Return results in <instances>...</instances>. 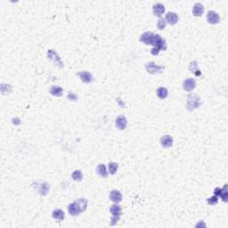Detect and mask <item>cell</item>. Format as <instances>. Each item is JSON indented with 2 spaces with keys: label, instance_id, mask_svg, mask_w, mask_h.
<instances>
[{
  "label": "cell",
  "instance_id": "6da1fadb",
  "mask_svg": "<svg viewBox=\"0 0 228 228\" xmlns=\"http://www.w3.org/2000/svg\"><path fill=\"white\" fill-rule=\"evenodd\" d=\"M140 41L146 45H152L154 47H157L160 50L167 49L166 41L161 37L158 34H154L151 31H146L140 37Z\"/></svg>",
  "mask_w": 228,
  "mask_h": 228
},
{
  "label": "cell",
  "instance_id": "7a4b0ae2",
  "mask_svg": "<svg viewBox=\"0 0 228 228\" xmlns=\"http://www.w3.org/2000/svg\"><path fill=\"white\" fill-rule=\"evenodd\" d=\"M201 104L200 98L197 96L196 94H189L187 96V103H186V108L189 112H192L195 109H197L200 105Z\"/></svg>",
  "mask_w": 228,
  "mask_h": 228
},
{
  "label": "cell",
  "instance_id": "3957f363",
  "mask_svg": "<svg viewBox=\"0 0 228 228\" xmlns=\"http://www.w3.org/2000/svg\"><path fill=\"white\" fill-rule=\"evenodd\" d=\"M110 211L112 214V217L111 218V225L114 226L118 223V221L120 219V216L121 215L122 209H121V206L119 205H112L110 208Z\"/></svg>",
  "mask_w": 228,
  "mask_h": 228
},
{
  "label": "cell",
  "instance_id": "277c9868",
  "mask_svg": "<svg viewBox=\"0 0 228 228\" xmlns=\"http://www.w3.org/2000/svg\"><path fill=\"white\" fill-rule=\"evenodd\" d=\"M145 69L150 74H159V73H161L165 70V67L157 65L153 62H150L145 64Z\"/></svg>",
  "mask_w": 228,
  "mask_h": 228
},
{
  "label": "cell",
  "instance_id": "5b68a950",
  "mask_svg": "<svg viewBox=\"0 0 228 228\" xmlns=\"http://www.w3.org/2000/svg\"><path fill=\"white\" fill-rule=\"evenodd\" d=\"M47 57H48V59H49L50 61H52L55 65H58L60 68H63V67H64V65H63V63H62L60 57H59V55H57L56 52H55V50L53 49L48 50V52H47Z\"/></svg>",
  "mask_w": 228,
  "mask_h": 228
},
{
  "label": "cell",
  "instance_id": "8992f818",
  "mask_svg": "<svg viewBox=\"0 0 228 228\" xmlns=\"http://www.w3.org/2000/svg\"><path fill=\"white\" fill-rule=\"evenodd\" d=\"M207 20L210 24H217L220 21L219 14L215 11H209L207 14Z\"/></svg>",
  "mask_w": 228,
  "mask_h": 228
},
{
  "label": "cell",
  "instance_id": "52a82bcc",
  "mask_svg": "<svg viewBox=\"0 0 228 228\" xmlns=\"http://www.w3.org/2000/svg\"><path fill=\"white\" fill-rule=\"evenodd\" d=\"M196 86V82L193 78H186L185 81L183 82V88L187 92L192 91Z\"/></svg>",
  "mask_w": 228,
  "mask_h": 228
},
{
  "label": "cell",
  "instance_id": "ba28073f",
  "mask_svg": "<svg viewBox=\"0 0 228 228\" xmlns=\"http://www.w3.org/2000/svg\"><path fill=\"white\" fill-rule=\"evenodd\" d=\"M128 124V121L126 119L125 116L123 115H120L119 117H117L116 119V127L119 128L120 130H124Z\"/></svg>",
  "mask_w": 228,
  "mask_h": 228
},
{
  "label": "cell",
  "instance_id": "9c48e42d",
  "mask_svg": "<svg viewBox=\"0 0 228 228\" xmlns=\"http://www.w3.org/2000/svg\"><path fill=\"white\" fill-rule=\"evenodd\" d=\"M160 144L164 148H169L173 145V138L169 135H163L160 138Z\"/></svg>",
  "mask_w": 228,
  "mask_h": 228
},
{
  "label": "cell",
  "instance_id": "30bf717a",
  "mask_svg": "<svg viewBox=\"0 0 228 228\" xmlns=\"http://www.w3.org/2000/svg\"><path fill=\"white\" fill-rule=\"evenodd\" d=\"M68 210H69V213L71 214V216H78L80 212H82L77 201L71 203L68 207Z\"/></svg>",
  "mask_w": 228,
  "mask_h": 228
},
{
  "label": "cell",
  "instance_id": "8fae6325",
  "mask_svg": "<svg viewBox=\"0 0 228 228\" xmlns=\"http://www.w3.org/2000/svg\"><path fill=\"white\" fill-rule=\"evenodd\" d=\"M153 14L155 16H158V17H161V15L164 14L165 12V7H164L163 4L161 3H157L153 6Z\"/></svg>",
  "mask_w": 228,
  "mask_h": 228
},
{
  "label": "cell",
  "instance_id": "7c38bea8",
  "mask_svg": "<svg viewBox=\"0 0 228 228\" xmlns=\"http://www.w3.org/2000/svg\"><path fill=\"white\" fill-rule=\"evenodd\" d=\"M78 75L79 76L80 79L84 82V83H90L93 80V75L88 72V71H81V72H78Z\"/></svg>",
  "mask_w": 228,
  "mask_h": 228
},
{
  "label": "cell",
  "instance_id": "4fadbf2b",
  "mask_svg": "<svg viewBox=\"0 0 228 228\" xmlns=\"http://www.w3.org/2000/svg\"><path fill=\"white\" fill-rule=\"evenodd\" d=\"M110 200L113 201L114 203H119L122 200V195L120 191L118 190H112L110 193Z\"/></svg>",
  "mask_w": 228,
  "mask_h": 228
},
{
  "label": "cell",
  "instance_id": "5bb4252c",
  "mask_svg": "<svg viewBox=\"0 0 228 228\" xmlns=\"http://www.w3.org/2000/svg\"><path fill=\"white\" fill-rule=\"evenodd\" d=\"M204 12V7L201 3H196L194 6H193V8H192V14L196 17H199V16H201V14H203Z\"/></svg>",
  "mask_w": 228,
  "mask_h": 228
},
{
  "label": "cell",
  "instance_id": "9a60e30c",
  "mask_svg": "<svg viewBox=\"0 0 228 228\" xmlns=\"http://www.w3.org/2000/svg\"><path fill=\"white\" fill-rule=\"evenodd\" d=\"M166 21L169 23L170 25H174L178 21V16L176 13L173 12H169L166 15Z\"/></svg>",
  "mask_w": 228,
  "mask_h": 228
},
{
  "label": "cell",
  "instance_id": "2e32d148",
  "mask_svg": "<svg viewBox=\"0 0 228 228\" xmlns=\"http://www.w3.org/2000/svg\"><path fill=\"white\" fill-rule=\"evenodd\" d=\"M49 92L51 94L55 95V96H62L63 95V93L64 90L61 86H53L51 88H50Z\"/></svg>",
  "mask_w": 228,
  "mask_h": 228
},
{
  "label": "cell",
  "instance_id": "e0dca14e",
  "mask_svg": "<svg viewBox=\"0 0 228 228\" xmlns=\"http://www.w3.org/2000/svg\"><path fill=\"white\" fill-rule=\"evenodd\" d=\"M189 70L191 71L192 73H193L195 76H200L201 75V72L200 71L199 69H198V64H197V62L196 61H193L192 62L190 65H189Z\"/></svg>",
  "mask_w": 228,
  "mask_h": 228
},
{
  "label": "cell",
  "instance_id": "ac0fdd59",
  "mask_svg": "<svg viewBox=\"0 0 228 228\" xmlns=\"http://www.w3.org/2000/svg\"><path fill=\"white\" fill-rule=\"evenodd\" d=\"M52 216H53V217H54L55 219H56V220L63 221L64 219V212L62 210V209H60V208L55 209V210L53 211V213H52Z\"/></svg>",
  "mask_w": 228,
  "mask_h": 228
},
{
  "label": "cell",
  "instance_id": "d6986e66",
  "mask_svg": "<svg viewBox=\"0 0 228 228\" xmlns=\"http://www.w3.org/2000/svg\"><path fill=\"white\" fill-rule=\"evenodd\" d=\"M96 172H97V174H98L99 176L103 177V178H106L107 177H108L106 167H105V165H103V164H100V165L97 166V168H96Z\"/></svg>",
  "mask_w": 228,
  "mask_h": 228
},
{
  "label": "cell",
  "instance_id": "ffe728a7",
  "mask_svg": "<svg viewBox=\"0 0 228 228\" xmlns=\"http://www.w3.org/2000/svg\"><path fill=\"white\" fill-rule=\"evenodd\" d=\"M49 188L50 186L47 183H43V184H40L39 186L37 187V191L41 195H46L49 191Z\"/></svg>",
  "mask_w": 228,
  "mask_h": 228
},
{
  "label": "cell",
  "instance_id": "44dd1931",
  "mask_svg": "<svg viewBox=\"0 0 228 228\" xmlns=\"http://www.w3.org/2000/svg\"><path fill=\"white\" fill-rule=\"evenodd\" d=\"M157 95H158V97L159 98H160V99H165L167 96H168V89L167 88H165V87H160V88H158L157 89Z\"/></svg>",
  "mask_w": 228,
  "mask_h": 228
},
{
  "label": "cell",
  "instance_id": "7402d4cb",
  "mask_svg": "<svg viewBox=\"0 0 228 228\" xmlns=\"http://www.w3.org/2000/svg\"><path fill=\"white\" fill-rule=\"evenodd\" d=\"M71 178L74 181H77V182H80L83 178V175H82V172L81 170H75L72 175H71Z\"/></svg>",
  "mask_w": 228,
  "mask_h": 228
},
{
  "label": "cell",
  "instance_id": "603a6c76",
  "mask_svg": "<svg viewBox=\"0 0 228 228\" xmlns=\"http://www.w3.org/2000/svg\"><path fill=\"white\" fill-rule=\"evenodd\" d=\"M221 197V199L223 200L225 202H226L227 201V198H228V192H227V185L226 184L225 186H224V188H222L221 189V192H220V195H219Z\"/></svg>",
  "mask_w": 228,
  "mask_h": 228
},
{
  "label": "cell",
  "instance_id": "cb8c5ba5",
  "mask_svg": "<svg viewBox=\"0 0 228 228\" xmlns=\"http://www.w3.org/2000/svg\"><path fill=\"white\" fill-rule=\"evenodd\" d=\"M108 168H109V171L112 175L116 174V172L118 170V168H119V165L116 162H110L108 165Z\"/></svg>",
  "mask_w": 228,
  "mask_h": 228
},
{
  "label": "cell",
  "instance_id": "d4e9b609",
  "mask_svg": "<svg viewBox=\"0 0 228 228\" xmlns=\"http://www.w3.org/2000/svg\"><path fill=\"white\" fill-rule=\"evenodd\" d=\"M77 202H78V206L80 208L81 211H85L86 209V207H87V200L86 199L81 198V199H78L77 200Z\"/></svg>",
  "mask_w": 228,
  "mask_h": 228
},
{
  "label": "cell",
  "instance_id": "484cf974",
  "mask_svg": "<svg viewBox=\"0 0 228 228\" xmlns=\"http://www.w3.org/2000/svg\"><path fill=\"white\" fill-rule=\"evenodd\" d=\"M166 24H167L166 20H165L164 18H162V17H160V18L159 19V21H158L157 27L159 28V29H163V28H165V27H166Z\"/></svg>",
  "mask_w": 228,
  "mask_h": 228
},
{
  "label": "cell",
  "instance_id": "4316f807",
  "mask_svg": "<svg viewBox=\"0 0 228 228\" xmlns=\"http://www.w3.org/2000/svg\"><path fill=\"white\" fill-rule=\"evenodd\" d=\"M207 202L209 204V205H216L217 202H218V199H217V195H214L212 197L207 199Z\"/></svg>",
  "mask_w": 228,
  "mask_h": 228
},
{
  "label": "cell",
  "instance_id": "83f0119b",
  "mask_svg": "<svg viewBox=\"0 0 228 228\" xmlns=\"http://www.w3.org/2000/svg\"><path fill=\"white\" fill-rule=\"evenodd\" d=\"M67 98L69 100H71V101H77L78 100V96L74 93L70 92L68 94V95H67Z\"/></svg>",
  "mask_w": 228,
  "mask_h": 228
},
{
  "label": "cell",
  "instance_id": "f1b7e54d",
  "mask_svg": "<svg viewBox=\"0 0 228 228\" xmlns=\"http://www.w3.org/2000/svg\"><path fill=\"white\" fill-rule=\"evenodd\" d=\"M160 50L159 49V48H157V47H152L151 50V54L152 55H158L159 53H160Z\"/></svg>",
  "mask_w": 228,
  "mask_h": 228
},
{
  "label": "cell",
  "instance_id": "f546056e",
  "mask_svg": "<svg viewBox=\"0 0 228 228\" xmlns=\"http://www.w3.org/2000/svg\"><path fill=\"white\" fill-rule=\"evenodd\" d=\"M5 86H6V85H4V84H2V86H1V90H4V87H5ZM8 88L10 89V88H12V86H10V85H8V86H7V93H10V92H11V90H8ZM2 93H3V94H5V93H6V91L4 90V91H2Z\"/></svg>",
  "mask_w": 228,
  "mask_h": 228
},
{
  "label": "cell",
  "instance_id": "4dcf8cb0",
  "mask_svg": "<svg viewBox=\"0 0 228 228\" xmlns=\"http://www.w3.org/2000/svg\"><path fill=\"white\" fill-rule=\"evenodd\" d=\"M13 123L14 125H20L21 124V120L19 118H14V119H13Z\"/></svg>",
  "mask_w": 228,
  "mask_h": 228
}]
</instances>
